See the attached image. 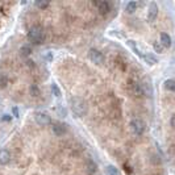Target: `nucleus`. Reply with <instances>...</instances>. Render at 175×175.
<instances>
[{"label": "nucleus", "instance_id": "22", "mask_svg": "<svg viewBox=\"0 0 175 175\" xmlns=\"http://www.w3.org/2000/svg\"><path fill=\"white\" fill-rule=\"evenodd\" d=\"M34 5L36 7H38V8H41V9H46L50 5V3L49 2H36Z\"/></svg>", "mask_w": 175, "mask_h": 175}, {"label": "nucleus", "instance_id": "20", "mask_svg": "<svg viewBox=\"0 0 175 175\" xmlns=\"http://www.w3.org/2000/svg\"><path fill=\"white\" fill-rule=\"evenodd\" d=\"M29 92H30V95H32V96H38L40 95V88L33 84V86L29 87Z\"/></svg>", "mask_w": 175, "mask_h": 175}, {"label": "nucleus", "instance_id": "3", "mask_svg": "<svg viewBox=\"0 0 175 175\" xmlns=\"http://www.w3.org/2000/svg\"><path fill=\"white\" fill-rule=\"evenodd\" d=\"M130 129L132 132L137 136H141L143 132H145V122H143L141 118H133L130 121Z\"/></svg>", "mask_w": 175, "mask_h": 175}, {"label": "nucleus", "instance_id": "21", "mask_svg": "<svg viewBox=\"0 0 175 175\" xmlns=\"http://www.w3.org/2000/svg\"><path fill=\"white\" fill-rule=\"evenodd\" d=\"M7 83H8V79L5 77V74L0 72V88H4V87L7 86Z\"/></svg>", "mask_w": 175, "mask_h": 175}, {"label": "nucleus", "instance_id": "12", "mask_svg": "<svg viewBox=\"0 0 175 175\" xmlns=\"http://www.w3.org/2000/svg\"><path fill=\"white\" fill-rule=\"evenodd\" d=\"M86 168H87V174L93 175L96 172V170H98V166H96V163L92 159H88V161H87V163H86Z\"/></svg>", "mask_w": 175, "mask_h": 175}, {"label": "nucleus", "instance_id": "24", "mask_svg": "<svg viewBox=\"0 0 175 175\" xmlns=\"http://www.w3.org/2000/svg\"><path fill=\"white\" fill-rule=\"evenodd\" d=\"M58 115L62 116V117H65V116H66V111H65L63 107H58Z\"/></svg>", "mask_w": 175, "mask_h": 175}, {"label": "nucleus", "instance_id": "23", "mask_svg": "<svg viewBox=\"0 0 175 175\" xmlns=\"http://www.w3.org/2000/svg\"><path fill=\"white\" fill-rule=\"evenodd\" d=\"M153 48H154V50L157 53H163V48H162V45L158 42V41H155L154 43H153Z\"/></svg>", "mask_w": 175, "mask_h": 175}, {"label": "nucleus", "instance_id": "15", "mask_svg": "<svg viewBox=\"0 0 175 175\" xmlns=\"http://www.w3.org/2000/svg\"><path fill=\"white\" fill-rule=\"evenodd\" d=\"M105 171H107V175H120V171H118V168L112 166V165H108L107 168H105Z\"/></svg>", "mask_w": 175, "mask_h": 175}, {"label": "nucleus", "instance_id": "19", "mask_svg": "<svg viewBox=\"0 0 175 175\" xmlns=\"http://www.w3.org/2000/svg\"><path fill=\"white\" fill-rule=\"evenodd\" d=\"M163 87H165V90H167V91H174V80L172 79H167V80H165V83H163Z\"/></svg>", "mask_w": 175, "mask_h": 175}, {"label": "nucleus", "instance_id": "25", "mask_svg": "<svg viewBox=\"0 0 175 175\" xmlns=\"http://www.w3.org/2000/svg\"><path fill=\"white\" fill-rule=\"evenodd\" d=\"M45 58H46V61H52V59H53V54H52V53H48V54L45 55Z\"/></svg>", "mask_w": 175, "mask_h": 175}, {"label": "nucleus", "instance_id": "28", "mask_svg": "<svg viewBox=\"0 0 175 175\" xmlns=\"http://www.w3.org/2000/svg\"><path fill=\"white\" fill-rule=\"evenodd\" d=\"M170 125H171V127L174 128V116L171 117V120H170Z\"/></svg>", "mask_w": 175, "mask_h": 175}, {"label": "nucleus", "instance_id": "7", "mask_svg": "<svg viewBox=\"0 0 175 175\" xmlns=\"http://www.w3.org/2000/svg\"><path fill=\"white\" fill-rule=\"evenodd\" d=\"M158 16V5L155 3H150L149 5V11H148V20L149 21H154Z\"/></svg>", "mask_w": 175, "mask_h": 175}, {"label": "nucleus", "instance_id": "1", "mask_svg": "<svg viewBox=\"0 0 175 175\" xmlns=\"http://www.w3.org/2000/svg\"><path fill=\"white\" fill-rule=\"evenodd\" d=\"M70 103H71V109L72 112L75 113V116H78V117H83L87 115V111H88V108H87V104L86 102L82 99V98H72L70 100Z\"/></svg>", "mask_w": 175, "mask_h": 175}, {"label": "nucleus", "instance_id": "8", "mask_svg": "<svg viewBox=\"0 0 175 175\" xmlns=\"http://www.w3.org/2000/svg\"><path fill=\"white\" fill-rule=\"evenodd\" d=\"M130 90H132V92L134 93V95L137 98H142L145 96V93H143V88L140 82H132L130 83Z\"/></svg>", "mask_w": 175, "mask_h": 175}, {"label": "nucleus", "instance_id": "14", "mask_svg": "<svg viewBox=\"0 0 175 175\" xmlns=\"http://www.w3.org/2000/svg\"><path fill=\"white\" fill-rule=\"evenodd\" d=\"M127 43H128V46H129L130 49H132V50H133V52H134V53H136L137 55H138V57H142V54H141V52H140V48L137 46V43H136L134 41L129 40V41H128Z\"/></svg>", "mask_w": 175, "mask_h": 175}, {"label": "nucleus", "instance_id": "26", "mask_svg": "<svg viewBox=\"0 0 175 175\" xmlns=\"http://www.w3.org/2000/svg\"><path fill=\"white\" fill-rule=\"evenodd\" d=\"M12 111H13V115H15L16 117H18V109H17L16 107H13V109H12Z\"/></svg>", "mask_w": 175, "mask_h": 175}, {"label": "nucleus", "instance_id": "13", "mask_svg": "<svg viewBox=\"0 0 175 175\" xmlns=\"http://www.w3.org/2000/svg\"><path fill=\"white\" fill-rule=\"evenodd\" d=\"M142 58L145 59V62H146V63H148L149 66H154V65L158 62V59L155 58V55H153L152 53H146V54H143V55H142Z\"/></svg>", "mask_w": 175, "mask_h": 175}, {"label": "nucleus", "instance_id": "9", "mask_svg": "<svg viewBox=\"0 0 175 175\" xmlns=\"http://www.w3.org/2000/svg\"><path fill=\"white\" fill-rule=\"evenodd\" d=\"M95 5L98 7L99 12H100L102 15H107V13H109L111 9H112L109 2H98V3H95Z\"/></svg>", "mask_w": 175, "mask_h": 175}, {"label": "nucleus", "instance_id": "4", "mask_svg": "<svg viewBox=\"0 0 175 175\" xmlns=\"http://www.w3.org/2000/svg\"><path fill=\"white\" fill-rule=\"evenodd\" d=\"M88 58L91 59V62H93L95 65H102L103 62H104V55L103 53L100 52V50L95 49V48H92L90 49V52H88Z\"/></svg>", "mask_w": 175, "mask_h": 175}, {"label": "nucleus", "instance_id": "10", "mask_svg": "<svg viewBox=\"0 0 175 175\" xmlns=\"http://www.w3.org/2000/svg\"><path fill=\"white\" fill-rule=\"evenodd\" d=\"M11 162V153L8 150L2 149L0 150V165H8Z\"/></svg>", "mask_w": 175, "mask_h": 175}, {"label": "nucleus", "instance_id": "6", "mask_svg": "<svg viewBox=\"0 0 175 175\" xmlns=\"http://www.w3.org/2000/svg\"><path fill=\"white\" fill-rule=\"evenodd\" d=\"M67 130H68L67 124H65V122L57 121L53 124V132L55 136H65L67 133Z\"/></svg>", "mask_w": 175, "mask_h": 175}, {"label": "nucleus", "instance_id": "17", "mask_svg": "<svg viewBox=\"0 0 175 175\" xmlns=\"http://www.w3.org/2000/svg\"><path fill=\"white\" fill-rule=\"evenodd\" d=\"M137 8V3L136 2H129L127 4V7H125V11H127V13H133Z\"/></svg>", "mask_w": 175, "mask_h": 175}, {"label": "nucleus", "instance_id": "5", "mask_svg": "<svg viewBox=\"0 0 175 175\" xmlns=\"http://www.w3.org/2000/svg\"><path fill=\"white\" fill-rule=\"evenodd\" d=\"M34 121L38 125H49L52 122V118L46 112H36L34 113Z\"/></svg>", "mask_w": 175, "mask_h": 175}, {"label": "nucleus", "instance_id": "18", "mask_svg": "<svg viewBox=\"0 0 175 175\" xmlns=\"http://www.w3.org/2000/svg\"><path fill=\"white\" fill-rule=\"evenodd\" d=\"M50 90H52L53 95L55 98H59L61 96V90H59V87L57 86V83H52V86H50Z\"/></svg>", "mask_w": 175, "mask_h": 175}, {"label": "nucleus", "instance_id": "16", "mask_svg": "<svg viewBox=\"0 0 175 175\" xmlns=\"http://www.w3.org/2000/svg\"><path fill=\"white\" fill-rule=\"evenodd\" d=\"M30 53H32V49H30V46H28V45L21 46V49H20V54L22 55V57H29Z\"/></svg>", "mask_w": 175, "mask_h": 175}, {"label": "nucleus", "instance_id": "2", "mask_svg": "<svg viewBox=\"0 0 175 175\" xmlns=\"http://www.w3.org/2000/svg\"><path fill=\"white\" fill-rule=\"evenodd\" d=\"M28 37L33 43L38 45V43H42L43 41H45V32H43V29L40 27V25H33V27L29 29Z\"/></svg>", "mask_w": 175, "mask_h": 175}, {"label": "nucleus", "instance_id": "27", "mask_svg": "<svg viewBox=\"0 0 175 175\" xmlns=\"http://www.w3.org/2000/svg\"><path fill=\"white\" fill-rule=\"evenodd\" d=\"M11 118H12L11 116H3V120L4 121H11Z\"/></svg>", "mask_w": 175, "mask_h": 175}, {"label": "nucleus", "instance_id": "11", "mask_svg": "<svg viewBox=\"0 0 175 175\" xmlns=\"http://www.w3.org/2000/svg\"><path fill=\"white\" fill-rule=\"evenodd\" d=\"M162 48H170L171 46V37L168 36L167 33H161V37H159V41H158Z\"/></svg>", "mask_w": 175, "mask_h": 175}]
</instances>
